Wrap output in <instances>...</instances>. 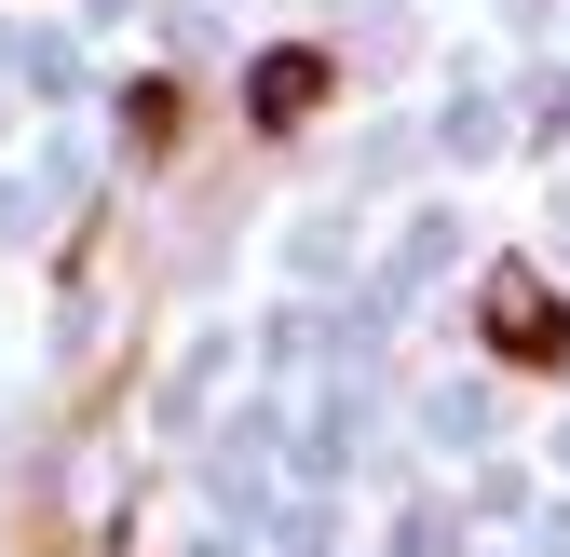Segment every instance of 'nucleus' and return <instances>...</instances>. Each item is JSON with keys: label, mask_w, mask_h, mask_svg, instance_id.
Wrapping results in <instances>:
<instances>
[{"label": "nucleus", "mask_w": 570, "mask_h": 557, "mask_svg": "<svg viewBox=\"0 0 570 557\" xmlns=\"http://www.w3.org/2000/svg\"><path fill=\"white\" fill-rule=\"evenodd\" d=\"M475 340H489V354H503V368L557 381V368H570V286H543L530 258H503V272H489V286H475Z\"/></svg>", "instance_id": "obj_1"}, {"label": "nucleus", "mask_w": 570, "mask_h": 557, "mask_svg": "<svg viewBox=\"0 0 570 557\" xmlns=\"http://www.w3.org/2000/svg\"><path fill=\"white\" fill-rule=\"evenodd\" d=\"M326 96H340V55H326V41H272V55L245 68V123H258V136H299Z\"/></svg>", "instance_id": "obj_2"}, {"label": "nucleus", "mask_w": 570, "mask_h": 557, "mask_svg": "<svg viewBox=\"0 0 570 557\" xmlns=\"http://www.w3.org/2000/svg\"><path fill=\"white\" fill-rule=\"evenodd\" d=\"M122 123H136V150H164V136H177V82H136V109H122Z\"/></svg>", "instance_id": "obj_3"}]
</instances>
